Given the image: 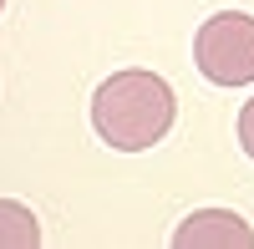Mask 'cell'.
Wrapping results in <instances>:
<instances>
[{"label": "cell", "instance_id": "4", "mask_svg": "<svg viewBox=\"0 0 254 249\" xmlns=\"http://www.w3.org/2000/svg\"><path fill=\"white\" fill-rule=\"evenodd\" d=\"M41 244V224L26 203L0 198V249H36Z\"/></svg>", "mask_w": 254, "mask_h": 249}, {"label": "cell", "instance_id": "1", "mask_svg": "<svg viewBox=\"0 0 254 249\" xmlns=\"http://www.w3.org/2000/svg\"><path fill=\"white\" fill-rule=\"evenodd\" d=\"M178 97L158 71H112L92 92V127L117 153H142L173 132Z\"/></svg>", "mask_w": 254, "mask_h": 249}, {"label": "cell", "instance_id": "3", "mask_svg": "<svg viewBox=\"0 0 254 249\" xmlns=\"http://www.w3.org/2000/svg\"><path fill=\"white\" fill-rule=\"evenodd\" d=\"M178 249H254V229L229 209H198L173 229Z\"/></svg>", "mask_w": 254, "mask_h": 249}, {"label": "cell", "instance_id": "2", "mask_svg": "<svg viewBox=\"0 0 254 249\" xmlns=\"http://www.w3.org/2000/svg\"><path fill=\"white\" fill-rule=\"evenodd\" d=\"M193 61L214 87H249L254 81V15L219 10L193 36Z\"/></svg>", "mask_w": 254, "mask_h": 249}, {"label": "cell", "instance_id": "6", "mask_svg": "<svg viewBox=\"0 0 254 249\" xmlns=\"http://www.w3.org/2000/svg\"><path fill=\"white\" fill-rule=\"evenodd\" d=\"M0 5H5V0H0Z\"/></svg>", "mask_w": 254, "mask_h": 249}, {"label": "cell", "instance_id": "5", "mask_svg": "<svg viewBox=\"0 0 254 249\" xmlns=\"http://www.w3.org/2000/svg\"><path fill=\"white\" fill-rule=\"evenodd\" d=\"M239 148L254 158V102H244V112H239Z\"/></svg>", "mask_w": 254, "mask_h": 249}]
</instances>
